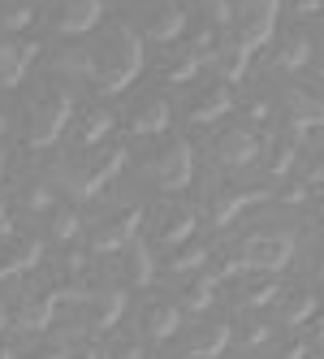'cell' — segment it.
<instances>
[{"mask_svg":"<svg viewBox=\"0 0 324 359\" xmlns=\"http://www.w3.org/2000/svg\"><path fill=\"white\" fill-rule=\"evenodd\" d=\"M147 57H143V35L130 31V27H113L104 35V43H99L95 53V87L104 95H121L139 74H143Z\"/></svg>","mask_w":324,"mask_h":359,"instance_id":"1","label":"cell"},{"mask_svg":"<svg viewBox=\"0 0 324 359\" xmlns=\"http://www.w3.org/2000/svg\"><path fill=\"white\" fill-rule=\"evenodd\" d=\"M73 117V95L61 87H39L27 100V113H22V126H27V143L31 147H52L61 139V130Z\"/></svg>","mask_w":324,"mask_h":359,"instance_id":"2","label":"cell"},{"mask_svg":"<svg viewBox=\"0 0 324 359\" xmlns=\"http://www.w3.org/2000/svg\"><path fill=\"white\" fill-rule=\"evenodd\" d=\"M294 260V234L281 225H251L238 247V269L255 273H281Z\"/></svg>","mask_w":324,"mask_h":359,"instance_id":"3","label":"cell"},{"mask_svg":"<svg viewBox=\"0 0 324 359\" xmlns=\"http://www.w3.org/2000/svg\"><path fill=\"white\" fill-rule=\"evenodd\" d=\"M126 161H130V151H126V147H113L108 156L95 161L91 169H69V165L52 169V182H57L65 195H73V199H95L121 169H126Z\"/></svg>","mask_w":324,"mask_h":359,"instance_id":"4","label":"cell"},{"mask_svg":"<svg viewBox=\"0 0 324 359\" xmlns=\"http://www.w3.org/2000/svg\"><path fill=\"white\" fill-rule=\"evenodd\" d=\"M147 173H152V182H156L164 195H182V191L195 182V147H190V139L169 135V143L152 156Z\"/></svg>","mask_w":324,"mask_h":359,"instance_id":"5","label":"cell"},{"mask_svg":"<svg viewBox=\"0 0 324 359\" xmlns=\"http://www.w3.org/2000/svg\"><path fill=\"white\" fill-rule=\"evenodd\" d=\"M277 13H281V0H238V13H234V39L255 53L272 39L277 31Z\"/></svg>","mask_w":324,"mask_h":359,"instance_id":"6","label":"cell"},{"mask_svg":"<svg viewBox=\"0 0 324 359\" xmlns=\"http://www.w3.org/2000/svg\"><path fill=\"white\" fill-rule=\"evenodd\" d=\"M212 161L220 169H246L251 161H260V139L255 130H242V126H234L230 135H220L212 143Z\"/></svg>","mask_w":324,"mask_h":359,"instance_id":"7","label":"cell"},{"mask_svg":"<svg viewBox=\"0 0 324 359\" xmlns=\"http://www.w3.org/2000/svg\"><path fill=\"white\" fill-rule=\"evenodd\" d=\"M99 18H104V0H57L52 27L61 35H87L99 27Z\"/></svg>","mask_w":324,"mask_h":359,"instance_id":"8","label":"cell"},{"mask_svg":"<svg viewBox=\"0 0 324 359\" xmlns=\"http://www.w3.org/2000/svg\"><path fill=\"white\" fill-rule=\"evenodd\" d=\"M139 229H143V208L134 203V208H126L121 217H113L108 225H99V229H95V234H91V251H99V255H108V251H126Z\"/></svg>","mask_w":324,"mask_h":359,"instance_id":"9","label":"cell"},{"mask_svg":"<svg viewBox=\"0 0 324 359\" xmlns=\"http://www.w3.org/2000/svg\"><path fill=\"white\" fill-rule=\"evenodd\" d=\"M268 191L264 187H251V191H212V225L225 229L234 225L246 208H255V203H264Z\"/></svg>","mask_w":324,"mask_h":359,"instance_id":"10","label":"cell"},{"mask_svg":"<svg viewBox=\"0 0 324 359\" xmlns=\"http://www.w3.org/2000/svg\"><path fill=\"white\" fill-rule=\"evenodd\" d=\"M195 229H199V208H190V203H164V212H160V247H178L186 238H195Z\"/></svg>","mask_w":324,"mask_h":359,"instance_id":"11","label":"cell"},{"mask_svg":"<svg viewBox=\"0 0 324 359\" xmlns=\"http://www.w3.org/2000/svg\"><path fill=\"white\" fill-rule=\"evenodd\" d=\"M39 57V43L27 39V43H13V39H0V87H17L22 74L31 69V61Z\"/></svg>","mask_w":324,"mask_h":359,"instance_id":"12","label":"cell"},{"mask_svg":"<svg viewBox=\"0 0 324 359\" xmlns=\"http://www.w3.org/2000/svg\"><path fill=\"white\" fill-rule=\"evenodd\" d=\"M234 109V91H230V83H216V87H208V91H199V100H190V126H212V121H220Z\"/></svg>","mask_w":324,"mask_h":359,"instance_id":"13","label":"cell"},{"mask_svg":"<svg viewBox=\"0 0 324 359\" xmlns=\"http://www.w3.org/2000/svg\"><path fill=\"white\" fill-rule=\"evenodd\" d=\"M169 121H173V109L164 95H147L143 104L130 113V130L134 135H169Z\"/></svg>","mask_w":324,"mask_h":359,"instance_id":"14","label":"cell"},{"mask_svg":"<svg viewBox=\"0 0 324 359\" xmlns=\"http://www.w3.org/2000/svg\"><path fill=\"white\" fill-rule=\"evenodd\" d=\"M126 312V294L121 290H104V294H87V329L91 333H104L121 320Z\"/></svg>","mask_w":324,"mask_h":359,"instance_id":"15","label":"cell"},{"mask_svg":"<svg viewBox=\"0 0 324 359\" xmlns=\"http://www.w3.org/2000/svg\"><path fill=\"white\" fill-rule=\"evenodd\" d=\"M186 27H190V13L182 5H164V9H156L147 18V39L152 43H173V39L186 35Z\"/></svg>","mask_w":324,"mask_h":359,"instance_id":"16","label":"cell"},{"mask_svg":"<svg viewBox=\"0 0 324 359\" xmlns=\"http://www.w3.org/2000/svg\"><path fill=\"white\" fill-rule=\"evenodd\" d=\"M260 151H264V161H268V177H290V169L298 165V139L286 135V130L272 135Z\"/></svg>","mask_w":324,"mask_h":359,"instance_id":"17","label":"cell"},{"mask_svg":"<svg viewBox=\"0 0 324 359\" xmlns=\"http://www.w3.org/2000/svg\"><path fill=\"white\" fill-rule=\"evenodd\" d=\"M230 342H234V325H230V320H220V325H208V329H199L195 338L182 346V355L212 359V355H220V351H230Z\"/></svg>","mask_w":324,"mask_h":359,"instance_id":"18","label":"cell"},{"mask_svg":"<svg viewBox=\"0 0 324 359\" xmlns=\"http://www.w3.org/2000/svg\"><path fill=\"white\" fill-rule=\"evenodd\" d=\"M286 117L290 121H298V126H324V100L316 95V91H303V87H294V91H286Z\"/></svg>","mask_w":324,"mask_h":359,"instance_id":"19","label":"cell"},{"mask_svg":"<svg viewBox=\"0 0 324 359\" xmlns=\"http://www.w3.org/2000/svg\"><path fill=\"white\" fill-rule=\"evenodd\" d=\"M204 65H208V57H204V53H195V48H182V53H173V57L160 65V83L182 87V83H190Z\"/></svg>","mask_w":324,"mask_h":359,"instance_id":"20","label":"cell"},{"mask_svg":"<svg viewBox=\"0 0 324 359\" xmlns=\"http://www.w3.org/2000/svg\"><path fill=\"white\" fill-rule=\"evenodd\" d=\"M178 325H182V307H173V303H156L152 312H147V320H143V333L152 342H169L173 333H178Z\"/></svg>","mask_w":324,"mask_h":359,"instance_id":"21","label":"cell"},{"mask_svg":"<svg viewBox=\"0 0 324 359\" xmlns=\"http://www.w3.org/2000/svg\"><path fill=\"white\" fill-rule=\"evenodd\" d=\"M39 255H43V243L39 238H22L9 247V255L0 260V277H17V273H27L39 264Z\"/></svg>","mask_w":324,"mask_h":359,"instance_id":"22","label":"cell"},{"mask_svg":"<svg viewBox=\"0 0 324 359\" xmlns=\"http://www.w3.org/2000/svg\"><path fill=\"white\" fill-rule=\"evenodd\" d=\"M52 316H57V303L48 299V294H43V299H31V303L17 312V333H48Z\"/></svg>","mask_w":324,"mask_h":359,"instance_id":"23","label":"cell"},{"mask_svg":"<svg viewBox=\"0 0 324 359\" xmlns=\"http://www.w3.org/2000/svg\"><path fill=\"white\" fill-rule=\"evenodd\" d=\"M130 281L134 286H152L156 281V264H152V243L143 234L130 238Z\"/></svg>","mask_w":324,"mask_h":359,"instance_id":"24","label":"cell"},{"mask_svg":"<svg viewBox=\"0 0 324 359\" xmlns=\"http://www.w3.org/2000/svg\"><path fill=\"white\" fill-rule=\"evenodd\" d=\"M307 61H311V39H307V35H290V39L277 48V57H272V65H277L281 74L303 69Z\"/></svg>","mask_w":324,"mask_h":359,"instance_id":"25","label":"cell"},{"mask_svg":"<svg viewBox=\"0 0 324 359\" xmlns=\"http://www.w3.org/2000/svg\"><path fill=\"white\" fill-rule=\"evenodd\" d=\"M216 281H220V273H204V269H195V281L182 290V303L190 307V312H204V307H212Z\"/></svg>","mask_w":324,"mask_h":359,"instance_id":"26","label":"cell"},{"mask_svg":"<svg viewBox=\"0 0 324 359\" xmlns=\"http://www.w3.org/2000/svg\"><path fill=\"white\" fill-rule=\"evenodd\" d=\"M57 74L65 79H95V53H83V48H69V53H57Z\"/></svg>","mask_w":324,"mask_h":359,"instance_id":"27","label":"cell"},{"mask_svg":"<svg viewBox=\"0 0 324 359\" xmlns=\"http://www.w3.org/2000/svg\"><path fill=\"white\" fill-rule=\"evenodd\" d=\"M108 130H113V113H108V109L87 113V117H83V130H78V147H95Z\"/></svg>","mask_w":324,"mask_h":359,"instance_id":"28","label":"cell"},{"mask_svg":"<svg viewBox=\"0 0 324 359\" xmlns=\"http://www.w3.org/2000/svg\"><path fill=\"white\" fill-rule=\"evenodd\" d=\"M316 307H320V303H316V294H307V290H303V294H294V299L281 307V325H286V329H298V325H307Z\"/></svg>","mask_w":324,"mask_h":359,"instance_id":"29","label":"cell"},{"mask_svg":"<svg viewBox=\"0 0 324 359\" xmlns=\"http://www.w3.org/2000/svg\"><path fill=\"white\" fill-rule=\"evenodd\" d=\"M216 53H225V61H220V74H225L230 83H238L242 74H246V65H251V53H246L238 39H234L230 48H216Z\"/></svg>","mask_w":324,"mask_h":359,"instance_id":"30","label":"cell"},{"mask_svg":"<svg viewBox=\"0 0 324 359\" xmlns=\"http://www.w3.org/2000/svg\"><path fill=\"white\" fill-rule=\"evenodd\" d=\"M195 18H204V22H212V27L225 31L234 22V5L230 0H195Z\"/></svg>","mask_w":324,"mask_h":359,"instance_id":"31","label":"cell"},{"mask_svg":"<svg viewBox=\"0 0 324 359\" xmlns=\"http://www.w3.org/2000/svg\"><path fill=\"white\" fill-rule=\"evenodd\" d=\"M208 247L204 243H199V247H182V251H173V260H169V269L173 273H195V269H204L208 264Z\"/></svg>","mask_w":324,"mask_h":359,"instance_id":"32","label":"cell"},{"mask_svg":"<svg viewBox=\"0 0 324 359\" xmlns=\"http://www.w3.org/2000/svg\"><path fill=\"white\" fill-rule=\"evenodd\" d=\"M277 294H281V286L277 281H255V286H246L242 290V307H268V303H277Z\"/></svg>","mask_w":324,"mask_h":359,"instance_id":"33","label":"cell"},{"mask_svg":"<svg viewBox=\"0 0 324 359\" xmlns=\"http://www.w3.org/2000/svg\"><path fill=\"white\" fill-rule=\"evenodd\" d=\"M78 212H73V208H61V203H57V208H52V238L57 243H69L73 234H78Z\"/></svg>","mask_w":324,"mask_h":359,"instance_id":"34","label":"cell"},{"mask_svg":"<svg viewBox=\"0 0 324 359\" xmlns=\"http://www.w3.org/2000/svg\"><path fill=\"white\" fill-rule=\"evenodd\" d=\"M31 22H35V5H13L0 13V27L5 31H31Z\"/></svg>","mask_w":324,"mask_h":359,"instance_id":"35","label":"cell"},{"mask_svg":"<svg viewBox=\"0 0 324 359\" xmlns=\"http://www.w3.org/2000/svg\"><path fill=\"white\" fill-rule=\"evenodd\" d=\"M268 342H272V325H268V320H251V325L242 329V346H246V351H260V346H268Z\"/></svg>","mask_w":324,"mask_h":359,"instance_id":"36","label":"cell"},{"mask_svg":"<svg viewBox=\"0 0 324 359\" xmlns=\"http://www.w3.org/2000/svg\"><path fill=\"white\" fill-rule=\"evenodd\" d=\"M22 203H27L31 212H52L57 208V195H52V187H31Z\"/></svg>","mask_w":324,"mask_h":359,"instance_id":"37","label":"cell"},{"mask_svg":"<svg viewBox=\"0 0 324 359\" xmlns=\"http://www.w3.org/2000/svg\"><path fill=\"white\" fill-rule=\"evenodd\" d=\"M268 113H272V109H268V100H264V95H251V100H246V117H251L255 126L268 121Z\"/></svg>","mask_w":324,"mask_h":359,"instance_id":"38","label":"cell"},{"mask_svg":"<svg viewBox=\"0 0 324 359\" xmlns=\"http://www.w3.org/2000/svg\"><path fill=\"white\" fill-rule=\"evenodd\" d=\"M303 182H307V191H311V195H320V212H324V165H316V169L303 177Z\"/></svg>","mask_w":324,"mask_h":359,"instance_id":"39","label":"cell"},{"mask_svg":"<svg viewBox=\"0 0 324 359\" xmlns=\"http://www.w3.org/2000/svg\"><path fill=\"white\" fill-rule=\"evenodd\" d=\"M311 199V191H307V182H298V187H290L286 195H281V203H307Z\"/></svg>","mask_w":324,"mask_h":359,"instance_id":"40","label":"cell"},{"mask_svg":"<svg viewBox=\"0 0 324 359\" xmlns=\"http://www.w3.org/2000/svg\"><path fill=\"white\" fill-rule=\"evenodd\" d=\"M324 9V0H294V13L298 18H311V13H320Z\"/></svg>","mask_w":324,"mask_h":359,"instance_id":"41","label":"cell"},{"mask_svg":"<svg viewBox=\"0 0 324 359\" xmlns=\"http://www.w3.org/2000/svg\"><path fill=\"white\" fill-rule=\"evenodd\" d=\"M311 338H320V342H324V312H320V307L311 312Z\"/></svg>","mask_w":324,"mask_h":359,"instance_id":"42","label":"cell"},{"mask_svg":"<svg viewBox=\"0 0 324 359\" xmlns=\"http://www.w3.org/2000/svg\"><path fill=\"white\" fill-rule=\"evenodd\" d=\"M286 355H290V359H303V355H311V346H307V342H290Z\"/></svg>","mask_w":324,"mask_h":359,"instance_id":"43","label":"cell"},{"mask_svg":"<svg viewBox=\"0 0 324 359\" xmlns=\"http://www.w3.org/2000/svg\"><path fill=\"white\" fill-rule=\"evenodd\" d=\"M5 325H9V312H5V307H0V333H5Z\"/></svg>","mask_w":324,"mask_h":359,"instance_id":"44","label":"cell"},{"mask_svg":"<svg viewBox=\"0 0 324 359\" xmlns=\"http://www.w3.org/2000/svg\"><path fill=\"white\" fill-rule=\"evenodd\" d=\"M316 273H320V281H324V251H320V269H316Z\"/></svg>","mask_w":324,"mask_h":359,"instance_id":"45","label":"cell"},{"mask_svg":"<svg viewBox=\"0 0 324 359\" xmlns=\"http://www.w3.org/2000/svg\"><path fill=\"white\" fill-rule=\"evenodd\" d=\"M0 177H5V151H0Z\"/></svg>","mask_w":324,"mask_h":359,"instance_id":"46","label":"cell"},{"mask_svg":"<svg viewBox=\"0 0 324 359\" xmlns=\"http://www.w3.org/2000/svg\"><path fill=\"white\" fill-rule=\"evenodd\" d=\"M316 74H320V79H324V61H320V65H316Z\"/></svg>","mask_w":324,"mask_h":359,"instance_id":"47","label":"cell"}]
</instances>
